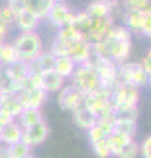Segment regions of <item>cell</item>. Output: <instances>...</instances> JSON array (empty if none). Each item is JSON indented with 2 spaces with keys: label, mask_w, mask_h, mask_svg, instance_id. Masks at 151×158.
<instances>
[{
  "label": "cell",
  "mask_w": 151,
  "mask_h": 158,
  "mask_svg": "<svg viewBox=\"0 0 151 158\" xmlns=\"http://www.w3.org/2000/svg\"><path fill=\"white\" fill-rule=\"evenodd\" d=\"M92 45V58H106L117 65L126 62L131 52V33L124 25H113L108 34Z\"/></svg>",
  "instance_id": "1"
},
{
  "label": "cell",
  "mask_w": 151,
  "mask_h": 158,
  "mask_svg": "<svg viewBox=\"0 0 151 158\" xmlns=\"http://www.w3.org/2000/svg\"><path fill=\"white\" fill-rule=\"evenodd\" d=\"M12 45L16 50L18 61L33 62L43 52V41L37 32H24L13 40Z\"/></svg>",
  "instance_id": "2"
},
{
  "label": "cell",
  "mask_w": 151,
  "mask_h": 158,
  "mask_svg": "<svg viewBox=\"0 0 151 158\" xmlns=\"http://www.w3.org/2000/svg\"><path fill=\"white\" fill-rule=\"evenodd\" d=\"M70 81V85H72L84 95H88L100 88V79L92 61L76 65Z\"/></svg>",
  "instance_id": "3"
},
{
  "label": "cell",
  "mask_w": 151,
  "mask_h": 158,
  "mask_svg": "<svg viewBox=\"0 0 151 158\" xmlns=\"http://www.w3.org/2000/svg\"><path fill=\"white\" fill-rule=\"evenodd\" d=\"M118 83L139 90L150 83V75L143 70L141 62L126 61L118 65Z\"/></svg>",
  "instance_id": "4"
},
{
  "label": "cell",
  "mask_w": 151,
  "mask_h": 158,
  "mask_svg": "<svg viewBox=\"0 0 151 158\" xmlns=\"http://www.w3.org/2000/svg\"><path fill=\"white\" fill-rule=\"evenodd\" d=\"M84 106L91 113L99 118L105 116H112L113 106L110 103V91L99 88L93 92L84 96Z\"/></svg>",
  "instance_id": "5"
},
{
  "label": "cell",
  "mask_w": 151,
  "mask_h": 158,
  "mask_svg": "<svg viewBox=\"0 0 151 158\" xmlns=\"http://www.w3.org/2000/svg\"><path fill=\"white\" fill-rule=\"evenodd\" d=\"M124 27L129 29L131 34H142L145 37L151 36V11L143 9V11H125L124 13Z\"/></svg>",
  "instance_id": "6"
},
{
  "label": "cell",
  "mask_w": 151,
  "mask_h": 158,
  "mask_svg": "<svg viewBox=\"0 0 151 158\" xmlns=\"http://www.w3.org/2000/svg\"><path fill=\"white\" fill-rule=\"evenodd\" d=\"M91 61L99 75L100 88L112 92V90L118 85V65L106 58H92Z\"/></svg>",
  "instance_id": "7"
},
{
  "label": "cell",
  "mask_w": 151,
  "mask_h": 158,
  "mask_svg": "<svg viewBox=\"0 0 151 158\" xmlns=\"http://www.w3.org/2000/svg\"><path fill=\"white\" fill-rule=\"evenodd\" d=\"M113 107H137L139 103V90L126 85H117L110 92Z\"/></svg>",
  "instance_id": "8"
},
{
  "label": "cell",
  "mask_w": 151,
  "mask_h": 158,
  "mask_svg": "<svg viewBox=\"0 0 151 158\" xmlns=\"http://www.w3.org/2000/svg\"><path fill=\"white\" fill-rule=\"evenodd\" d=\"M113 25H114L113 16L100 17V19L91 17L89 25H88V28H87V31L84 32L83 38H84L85 41H88L89 44L99 42L106 36V34H108L109 29Z\"/></svg>",
  "instance_id": "9"
},
{
  "label": "cell",
  "mask_w": 151,
  "mask_h": 158,
  "mask_svg": "<svg viewBox=\"0 0 151 158\" xmlns=\"http://www.w3.org/2000/svg\"><path fill=\"white\" fill-rule=\"evenodd\" d=\"M84 96L72 85H65L58 91V104L62 110L74 112L84 104Z\"/></svg>",
  "instance_id": "10"
},
{
  "label": "cell",
  "mask_w": 151,
  "mask_h": 158,
  "mask_svg": "<svg viewBox=\"0 0 151 158\" xmlns=\"http://www.w3.org/2000/svg\"><path fill=\"white\" fill-rule=\"evenodd\" d=\"M14 9V21H13V27H16V29L20 33L24 32H36L38 25H40L41 20H38L36 16H33L32 13H29L25 11L21 4L20 0L18 2H12L9 3Z\"/></svg>",
  "instance_id": "11"
},
{
  "label": "cell",
  "mask_w": 151,
  "mask_h": 158,
  "mask_svg": "<svg viewBox=\"0 0 151 158\" xmlns=\"http://www.w3.org/2000/svg\"><path fill=\"white\" fill-rule=\"evenodd\" d=\"M74 15L75 12L65 2H55L54 6L49 11L46 19L53 27L59 29L66 25H70L72 23V19H74Z\"/></svg>",
  "instance_id": "12"
},
{
  "label": "cell",
  "mask_w": 151,
  "mask_h": 158,
  "mask_svg": "<svg viewBox=\"0 0 151 158\" xmlns=\"http://www.w3.org/2000/svg\"><path fill=\"white\" fill-rule=\"evenodd\" d=\"M14 95L18 98L22 108H33V110H41L47 98V94L41 88H33L28 86L22 87Z\"/></svg>",
  "instance_id": "13"
},
{
  "label": "cell",
  "mask_w": 151,
  "mask_h": 158,
  "mask_svg": "<svg viewBox=\"0 0 151 158\" xmlns=\"http://www.w3.org/2000/svg\"><path fill=\"white\" fill-rule=\"evenodd\" d=\"M49 127L45 121H41L38 124L33 125L26 129H22V136H21V141L25 142L26 145L30 148L41 145L46 141V138L49 136Z\"/></svg>",
  "instance_id": "14"
},
{
  "label": "cell",
  "mask_w": 151,
  "mask_h": 158,
  "mask_svg": "<svg viewBox=\"0 0 151 158\" xmlns=\"http://www.w3.org/2000/svg\"><path fill=\"white\" fill-rule=\"evenodd\" d=\"M118 0H93L88 4L84 11L93 19L113 16V12L118 8Z\"/></svg>",
  "instance_id": "15"
},
{
  "label": "cell",
  "mask_w": 151,
  "mask_h": 158,
  "mask_svg": "<svg viewBox=\"0 0 151 158\" xmlns=\"http://www.w3.org/2000/svg\"><path fill=\"white\" fill-rule=\"evenodd\" d=\"M67 57H70L76 65L88 62L92 59V45L85 40H79L69 46Z\"/></svg>",
  "instance_id": "16"
},
{
  "label": "cell",
  "mask_w": 151,
  "mask_h": 158,
  "mask_svg": "<svg viewBox=\"0 0 151 158\" xmlns=\"http://www.w3.org/2000/svg\"><path fill=\"white\" fill-rule=\"evenodd\" d=\"M55 0H20L21 7L36 16L38 20L46 19L50 8L54 6Z\"/></svg>",
  "instance_id": "17"
},
{
  "label": "cell",
  "mask_w": 151,
  "mask_h": 158,
  "mask_svg": "<svg viewBox=\"0 0 151 158\" xmlns=\"http://www.w3.org/2000/svg\"><path fill=\"white\" fill-rule=\"evenodd\" d=\"M22 136V128L18 124L17 120H13L11 123H8L7 125L3 127L2 132H0V137H2V145L9 146L12 144L21 141Z\"/></svg>",
  "instance_id": "18"
},
{
  "label": "cell",
  "mask_w": 151,
  "mask_h": 158,
  "mask_svg": "<svg viewBox=\"0 0 151 158\" xmlns=\"http://www.w3.org/2000/svg\"><path fill=\"white\" fill-rule=\"evenodd\" d=\"M0 110L13 118H17L24 108L14 94H0Z\"/></svg>",
  "instance_id": "19"
},
{
  "label": "cell",
  "mask_w": 151,
  "mask_h": 158,
  "mask_svg": "<svg viewBox=\"0 0 151 158\" xmlns=\"http://www.w3.org/2000/svg\"><path fill=\"white\" fill-rule=\"evenodd\" d=\"M72 120L79 129L87 132L91 127H93L97 123V117L93 113H91L84 106H81L80 108L72 112Z\"/></svg>",
  "instance_id": "20"
},
{
  "label": "cell",
  "mask_w": 151,
  "mask_h": 158,
  "mask_svg": "<svg viewBox=\"0 0 151 158\" xmlns=\"http://www.w3.org/2000/svg\"><path fill=\"white\" fill-rule=\"evenodd\" d=\"M54 61L55 57L53 56L50 52H45L43 50L40 56H38L34 61L29 63L30 67V73H38V74H43L46 71H50L54 69Z\"/></svg>",
  "instance_id": "21"
},
{
  "label": "cell",
  "mask_w": 151,
  "mask_h": 158,
  "mask_svg": "<svg viewBox=\"0 0 151 158\" xmlns=\"http://www.w3.org/2000/svg\"><path fill=\"white\" fill-rule=\"evenodd\" d=\"M41 78H42V90L46 94L58 92L66 85V79L62 78L61 75H58L54 70L41 74Z\"/></svg>",
  "instance_id": "22"
},
{
  "label": "cell",
  "mask_w": 151,
  "mask_h": 158,
  "mask_svg": "<svg viewBox=\"0 0 151 158\" xmlns=\"http://www.w3.org/2000/svg\"><path fill=\"white\" fill-rule=\"evenodd\" d=\"M16 120L18 121V124L21 125L22 129H26V128H30L33 125L38 124V123L43 121V115H42L41 110L24 108Z\"/></svg>",
  "instance_id": "23"
},
{
  "label": "cell",
  "mask_w": 151,
  "mask_h": 158,
  "mask_svg": "<svg viewBox=\"0 0 151 158\" xmlns=\"http://www.w3.org/2000/svg\"><path fill=\"white\" fill-rule=\"evenodd\" d=\"M75 67H76V63L72 61L70 57L63 56V57H55L54 69H53V70H54L58 75H61L62 78H65L67 81V79L71 78Z\"/></svg>",
  "instance_id": "24"
},
{
  "label": "cell",
  "mask_w": 151,
  "mask_h": 158,
  "mask_svg": "<svg viewBox=\"0 0 151 158\" xmlns=\"http://www.w3.org/2000/svg\"><path fill=\"white\" fill-rule=\"evenodd\" d=\"M55 38L57 40H59L63 44H66L67 48H69L71 44H74L76 41H79V40H84L81 37V34L80 32L77 31V29L74 27V25H66V27H63V28H59V29H57V34H55ZM69 52V50H67Z\"/></svg>",
  "instance_id": "25"
},
{
  "label": "cell",
  "mask_w": 151,
  "mask_h": 158,
  "mask_svg": "<svg viewBox=\"0 0 151 158\" xmlns=\"http://www.w3.org/2000/svg\"><path fill=\"white\" fill-rule=\"evenodd\" d=\"M113 120H131L137 121L139 116L138 106L137 107H113L112 112Z\"/></svg>",
  "instance_id": "26"
},
{
  "label": "cell",
  "mask_w": 151,
  "mask_h": 158,
  "mask_svg": "<svg viewBox=\"0 0 151 158\" xmlns=\"http://www.w3.org/2000/svg\"><path fill=\"white\" fill-rule=\"evenodd\" d=\"M16 61H18V58L12 42H4L0 45V66H8Z\"/></svg>",
  "instance_id": "27"
},
{
  "label": "cell",
  "mask_w": 151,
  "mask_h": 158,
  "mask_svg": "<svg viewBox=\"0 0 151 158\" xmlns=\"http://www.w3.org/2000/svg\"><path fill=\"white\" fill-rule=\"evenodd\" d=\"M137 121H131V120H114V131L128 135L130 137H135L137 135Z\"/></svg>",
  "instance_id": "28"
},
{
  "label": "cell",
  "mask_w": 151,
  "mask_h": 158,
  "mask_svg": "<svg viewBox=\"0 0 151 158\" xmlns=\"http://www.w3.org/2000/svg\"><path fill=\"white\" fill-rule=\"evenodd\" d=\"M138 148H139V144L134 138V140H131L122 148H120L113 154V157H116V158H137L138 157Z\"/></svg>",
  "instance_id": "29"
},
{
  "label": "cell",
  "mask_w": 151,
  "mask_h": 158,
  "mask_svg": "<svg viewBox=\"0 0 151 158\" xmlns=\"http://www.w3.org/2000/svg\"><path fill=\"white\" fill-rule=\"evenodd\" d=\"M7 149H8V153H9V157L11 158H24V157H26L29 154H32V148L26 145L25 142H22V141H18L16 142V144H12V145H9L7 146Z\"/></svg>",
  "instance_id": "30"
},
{
  "label": "cell",
  "mask_w": 151,
  "mask_h": 158,
  "mask_svg": "<svg viewBox=\"0 0 151 158\" xmlns=\"http://www.w3.org/2000/svg\"><path fill=\"white\" fill-rule=\"evenodd\" d=\"M13 21H14V9L8 3L7 6L0 8V24H3L4 27L11 29L13 27Z\"/></svg>",
  "instance_id": "31"
},
{
  "label": "cell",
  "mask_w": 151,
  "mask_h": 158,
  "mask_svg": "<svg viewBox=\"0 0 151 158\" xmlns=\"http://www.w3.org/2000/svg\"><path fill=\"white\" fill-rule=\"evenodd\" d=\"M92 149H93V153H95V156L97 158H109V157H112L110 148H109V144H108V140H106V138L92 144Z\"/></svg>",
  "instance_id": "32"
},
{
  "label": "cell",
  "mask_w": 151,
  "mask_h": 158,
  "mask_svg": "<svg viewBox=\"0 0 151 158\" xmlns=\"http://www.w3.org/2000/svg\"><path fill=\"white\" fill-rule=\"evenodd\" d=\"M126 11L133 9V11H143L150 8V0H122Z\"/></svg>",
  "instance_id": "33"
},
{
  "label": "cell",
  "mask_w": 151,
  "mask_h": 158,
  "mask_svg": "<svg viewBox=\"0 0 151 158\" xmlns=\"http://www.w3.org/2000/svg\"><path fill=\"white\" fill-rule=\"evenodd\" d=\"M87 136H88V140L91 142V145L95 144V142H99L101 140H104V138H106V135L104 133V131L97 125V123L87 131Z\"/></svg>",
  "instance_id": "34"
},
{
  "label": "cell",
  "mask_w": 151,
  "mask_h": 158,
  "mask_svg": "<svg viewBox=\"0 0 151 158\" xmlns=\"http://www.w3.org/2000/svg\"><path fill=\"white\" fill-rule=\"evenodd\" d=\"M138 156L141 158H151V136L145 137V140L139 144Z\"/></svg>",
  "instance_id": "35"
},
{
  "label": "cell",
  "mask_w": 151,
  "mask_h": 158,
  "mask_svg": "<svg viewBox=\"0 0 151 158\" xmlns=\"http://www.w3.org/2000/svg\"><path fill=\"white\" fill-rule=\"evenodd\" d=\"M141 65H142L143 70L147 73L149 75H151V52L150 50L146 52V54L142 58V61H141Z\"/></svg>",
  "instance_id": "36"
},
{
  "label": "cell",
  "mask_w": 151,
  "mask_h": 158,
  "mask_svg": "<svg viewBox=\"0 0 151 158\" xmlns=\"http://www.w3.org/2000/svg\"><path fill=\"white\" fill-rule=\"evenodd\" d=\"M11 29L7 28V27H4L3 24H0V45H3L4 42H6V38L8 36V33Z\"/></svg>",
  "instance_id": "37"
},
{
  "label": "cell",
  "mask_w": 151,
  "mask_h": 158,
  "mask_svg": "<svg viewBox=\"0 0 151 158\" xmlns=\"http://www.w3.org/2000/svg\"><path fill=\"white\" fill-rule=\"evenodd\" d=\"M24 158H36V157H33V154H29V156H26V157H24Z\"/></svg>",
  "instance_id": "38"
},
{
  "label": "cell",
  "mask_w": 151,
  "mask_h": 158,
  "mask_svg": "<svg viewBox=\"0 0 151 158\" xmlns=\"http://www.w3.org/2000/svg\"><path fill=\"white\" fill-rule=\"evenodd\" d=\"M12 2H18V0H8V3H12Z\"/></svg>",
  "instance_id": "39"
},
{
  "label": "cell",
  "mask_w": 151,
  "mask_h": 158,
  "mask_svg": "<svg viewBox=\"0 0 151 158\" xmlns=\"http://www.w3.org/2000/svg\"><path fill=\"white\" fill-rule=\"evenodd\" d=\"M0 145H2V137H0Z\"/></svg>",
  "instance_id": "40"
}]
</instances>
